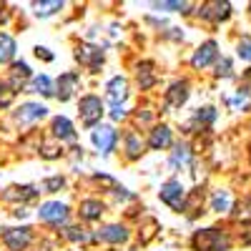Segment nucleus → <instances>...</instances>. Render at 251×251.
<instances>
[{
  "mask_svg": "<svg viewBox=\"0 0 251 251\" xmlns=\"http://www.w3.org/2000/svg\"><path fill=\"white\" fill-rule=\"evenodd\" d=\"M153 83H156V73H153L151 63H143V66H138V86H141L143 91H149Z\"/></svg>",
  "mask_w": 251,
  "mask_h": 251,
  "instance_id": "19",
  "label": "nucleus"
},
{
  "mask_svg": "<svg viewBox=\"0 0 251 251\" xmlns=\"http://www.w3.org/2000/svg\"><path fill=\"white\" fill-rule=\"evenodd\" d=\"M161 201L166 206H171L174 211H181L183 208V186H181V181H176V178L166 181L161 186Z\"/></svg>",
  "mask_w": 251,
  "mask_h": 251,
  "instance_id": "3",
  "label": "nucleus"
},
{
  "mask_svg": "<svg viewBox=\"0 0 251 251\" xmlns=\"http://www.w3.org/2000/svg\"><path fill=\"white\" fill-rule=\"evenodd\" d=\"M13 98H15V91L0 83V108H8L10 103H13Z\"/></svg>",
  "mask_w": 251,
  "mask_h": 251,
  "instance_id": "28",
  "label": "nucleus"
},
{
  "mask_svg": "<svg viewBox=\"0 0 251 251\" xmlns=\"http://www.w3.org/2000/svg\"><path fill=\"white\" fill-rule=\"evenodd\" d=\"M214 118H216V111H214V108H199V113H196V121H199V123H201V121H203V123H211Z\"/></svg>",
  "mask_w": 251,
  "mask_h": 251,
  "instance_id": "29",
  "label": "nucleus"
},
{
  "mask_svg": "<svg viewBox=\"0 0 251 251\" xmlns=\"http://www.w3.org/2000/svg\"><path fill=\"white\" fill-rule=\"evenodd\" d=\"M53 136L60 138V141H71V138H75V131H73L71 121H68V118H63V116H58V118L53 121Z\"/></svg>",
  "mask_w": 251,
  "mask_h": 251,
  "instance_id": "17",
  "label": "nucleus"
},
{
  "mask_svg": "<svg viewBox=\"0 0 251 251\" xmlns=\"http://www.w3.org/2000/svg\"><path fill=\"white\" fill-rule=\"evenodd\" d=\"M91 141L100 153H111L113 143H116V131L111 128V126H98V128L91 133Z\"/></svg>",
  "mask_w": 251,
  "mask_h": 251,
  "instance_id": "8",
  "label": "nucleus"
},
{
  "mask_svg": "<svg viewBox=\"0 0 251 251\" xmlns=\"http://www.w3.org/2000/svg\"><path fill=\"white\" fill-rule=\"evenodd\" d=\"M66 236H68V239H73V241H88V239H91L88 234H83L80 228H68Z\"/></svg>",
  "mask_w": 251,
  "mask_h": 251,
  "instance_id": "31",
  "label": "nucleus"
},
{
  "mask_svg": "<svg viewBox=\"0 0 251 251\" xmlns=\"http://www.w3.org/2000/svg\"><path fill=\"white\" fill-rule=\"evenodd\" d=\"M183 163H188V149L186 146H178V149L174 151V156H171V169H178V166H183Z\"/></svg>",
  "mask_w": 251,
  "mask_h": 251,
  "instance_id": "26",
  "label": "nucleus"
},
{
  "mask_svg": "<svg viewBox=\"0 0 251 251\" xmlns=\"http://www.w3.org/2000/svg\"><path fill=\"white\" fill-rule=\"evenodd\" d=\"M75 60L80 63L83 68H88V71H100L103 66V50L96 48V46H88V43H83L75 48Z\"/></svg>",
  "mask_w": 251,
  "mask_h": 251,
  "instance_id": "2",
  "label": "nucleus"
},
{
  "mask_svg": "<svg viewBox=\"0 0 251 251\" xmlns=\"http://www.w3.org/2000/svg\"><path fill=\"white\" fill-rule=\"evenodd\" d=\"M219 75H228V73H231V63H228V60H224V63H219V71H216Z\"/></svg>",
  "mask_w": 251,
  "mask_h": 251,
  "instance_id": "35",
  "label": "nucleus"
},
{
  "mask_svg": "<svg viewBox=\"0 0 251 251\" xmlns=\"http://www.w3.org/2000/svg\"><path fill=\"white\" fill-rule=\"evenodd\" d=\"M46 113H48V108L40 106V103H23V106L15 111V121L20 126H30L40 118H46Z\"/></svg>",
  "mask_w": 251,
  "mask_h": 251,
  "instance_id": "7",
  "label": "nucleus"
},
{
  "mask_svg": "<svg viewBox=\"0 0 251 251\" xmlns=\"http://www.w3.org/2000/svg\"><path fill=\"white\" fill-rule=\"evenodd\" d=\"M156 228H158V221H156V219L146 221V228H143V234H141V244H149V241L156 236Z\"/></svg>",
  "mask_w": 251,
  "mask_h": 251,
  "instance_id": "27",
  "label": "nucleus"
},
{
  "mask_svg": "<svg viewBox=\"0 0 251 251\" xmlns=\"http://www.w3.org/2000/svg\"><path fill=\"white\" fill-rule=\"evenodd\" d=\"M214 58H216V43H214V40H206V43L194 53L191 66H194V68H206V66H211Z\"/></svg>",
  "mask_w": 251,
  "mask_h": 251,
  "instance_id": "11",
  "label": "nucleus"
},
{
  "mask_svg": "<svg viewBox=\"0 0 251 251\" xmlns=\"http://www.w3.org/2000/svg\"><path fill=\"white\" fill-rule=\"evenodd\" d=\"M199 13H201V18L219 23V20H226L228 15H231V5H228V3H206Z\"/></svg>",
  "mask_w": 251,
  "mask_h": 251,
  "instance_id": "12",
  "label": "nucleus"
},
{
  "mask_svg": "<svg viewBox=\"0 0 251 251\" xmlns=\"http://www.w3.org/2000/svg\"><path fill=\"white\" fill-rule=\"evenodd\" d=\"M30 75V68L25 66V63H15V66H13V71H10V80H13V86L18 88H23V80Z\"/></svg>",
  "mask_w": 251,
  "mask_h": 251,
  "instance_id": "21",
  "label": "nucleus"
},
{
  "mask_svg": "<svg viewBox=\"0 0 251 251\" xmlns=\"http://www.w3.org/2000/svg\"><path fill=\"white\" fill-rule=\"evenodd\" d=\"M75 91H78V75L75 73H63L58 78V98L60 100H71Z\"/></svg>",
  "mask_w": 251,
  "mask_h": 251,
  "instance_id": "13",
  "label": "nucleus"
},
{
  "mask_svg": "<svg viewBox=\"0 0 251 251\" xmlns=\"http://www.w3.org/2000/svg\"><path fill=\"white\" fill-rule=\"evenodd\" d=\"M156 8H158V10H181V13H183L188 5H186V3H156Z\"/></svg>",
  "mask_w": 251,
  "mask_h": 251,
  "instance_id": "32",
  "label": "nucleus"
},
{
  "mask_svg": "<svg viewBox=\"0 0 251 251\" xmlns=\"http://www.w3.org/2000/svg\"><path fill=\"white\" fill-rule=\"evenodd\" d=\"M35 55L43 58V60H53V53H48V48H40V46L35 48Z\"/></svg>",
  "mask_w": 251,
  "mask_h": 251,
  "instance_id": "36",
  "label": "nucleus"
},
{
  "mask_svg": "<svg viewBox=\"0 0 251 251\" xmlns=\"http://www.w3.org/2000/svg\"><path fill=\"white\" fill-rule=\"evenodd\" d=\"M33 8H35V15H38V18H48V15H53L55 10H60L63 3H60V0H50V3H35Z\"/></svg>",
  "mask_w": 251,
  "mask_h": 251,
  "instance_id": "24",
  "label": "nucleus"
},
{
  "mask_svg": "<svg viewBox=\"0 0 251 251\" xmlns=\"http://www.w3.org/2000/svg\"><path fill=\"white\" fill-rule=\"evenodd\" d=\"M100 214H103V203L100 201L86 199V201L80 203V216L86 219V221H96V219H100Z\"/></svg>",
  "mask_w": 251,
  "mask_h": 251,
  "instance_id": "18",
  "label": "nucleus"
},
{
  "mask_svg": "<svg viewBox=\"0 0 251 251\" xmlns=\"http://www.w3.org/2000/svg\"><path fill=\"white\" fill-rule=\"evenodd\" d=\"M126 151H128V158H138L143 153V143L136 133H128L126 136Z\"/></svg>",
  "mask_w": 251,
  "mask_h": 251,
  "instance_id": "22",
  "label": "nucleus"
},
{
  "mask_svg": "<svg viewBox=\"0 0 251 251\" xmlns=\"http://www.w3.org/2000/svg\"><path fill=\"white\" fill-rule=\"evenodd\" d=\"M40 219L48 221V224H66L68 221V206L60 203V201H48L40 206Z\"/></svg>",
  "mask_w": 251,
  "mask_h": 251,
  "instance_id": "5",
  "label": "nucleus"
},
{
  "mask_svg": "<svg viewBox=\"0 0 251 251\" xmlns=\"http://www.w3.org/2000/svg\"><path fill=\"white\" fill-rule=\"evenodd\" d=\"M3 244L10 249V251H23L28 244H30V228H8L3 234Z\"/></svg>",
  "mask_w": 251,
  "mask_h": 251,
  "instance_id": "9",
  "label": "nucleus"
},
{
  "mask_svg": "<svg viewBox=\"0 0 251 251\" xmlns=\"http://www.w3.org/2000/svg\"><path fill=\"white\" fill-rule=\"evenodd\" d=\"M188 98V83L186 80H176L174 86L166 91V103H169L171 108H181Z\"/></svg>",
  "mask_w": 251,
  "mask_h": 251,
  "instance_id": "10",
  "label": "nucleus"
},
{
  "mask_svg": "<svg viewBox=\"0 0 251 251\" xmlns=\"http://www.w3.org/2000/svg\"><path fill=\"white\" fill-rule=\"evenodd\" d=\"M15 55V40L8 33H0V63H8Z\"/></svg>",
  "mask_w": 251,
  "mask_h": 251,
  "instance_id": "20",
  "label": "nucleus"
},
{
  "mask_svg": "<svg viewBox=\"0 0 251 251\" xmlns=\"http://www.w3.org/2000/svg\"><path fill=\"white\" fill-rule=\"evenodd\" d=\"M33 91L40 96H53V83L48 75H35L33 78Z\"/></svg>",
  "mask_w": 251,
  "mask_h": 251,
  "instance_id": "23",
  "label": "nucleus"
},
{
  "mask_svg": "<svg viewBox=\"0 0 251 251\" xmlns=\"http://www.w3.org/2000/svg\"><path fill=\"white\" fill-rule=\"evenodd\" d=\"M98 239L100 241H108V244H123L128 239V231L121 226V224H111V226H103L98 231Z\"/></svg>",
  "mask_w": 251,
  "mask_h": 251,
  "instance_id": "14",
  "label": "nucleus"
},
{
  "mask_svg": "<svg viewBox=\"0 0 251 251\" xmlns=\"http://www.w3.org/2000/svg\"><path fill=\"white\" fill-rule=\"evenodd\" d=\"M239 55L246 58V60H251V43H246V40H244V43L239 46Z\"/></svg>",
  "mask_w": 251,
  "mask_h": 251,
  "instance_id": "34",
  "label": "nucleus"
},
{
  "mask_svg": "<svg viewBox=\"0 0 251 251\" xmlns=\"http://www.w3.org/2000/svg\"><path fill=\"white\" fill-rule=\"evenodd\" d=\"M106 98L113 108H121L123 106V100L128 98V80H126L123 75H116L111 83H108V88H106Z\"/></svg>",
  "mask_w": 251,
  "mask_h": 251,
  "instance_id": "6",
  "label": "nucleus"
},
{
  "mask_svg": "<svg viewBox=\"0 0 251 251\" xmlns=\"http://www.w3.org/2000/svg\"><path fill=\"white\" fill-rule=\"evenodd\" d=\"M103 116V103L98 96H83L80 98V121L86 126H93Z\"/></svg>",
  "mask_w": 251,
  "mask_h": 251,
  "instance_id": "4",
  "label": "nucleus"
},
{
  "mask_svg": "<svg viewBox=\"0 0 251 251\" xmlns=\"http://www.w3.org/2000/svg\"><path fill=\"white\" fill-rule=\"evenodd\" d=\"M231 106H234V108H239V106H246V93H241V91H239V93L231 98Z\"/></svg>",
  "mask_w": 251,
  "mask_h": 251,
  "instance_id": "33",
  "label": "nucleus"
},
{
  "mask_svg": "<svg viewBox=\"0 0 251 251\" xmlns=\"http://www.w3.org/2000/svg\"><path fill=\"white\" fill-rule=\"evenodd\" d=\"M228 203H231V196H228V191H216L214 199H211V208H214V211H219V214L226 211Z\"/></svg>",
  "mask_w": 251,
  "mask_h": 251,
  "instance_id": "25",
  "label": "nucleus"
},
{
  "mask_svg": "<svg viewBox=\"0 0 251 251\" xmlns=\"http://www.w3.org/2000/svg\"><path fill=\"white\" fill-rule=\"evenodd\" d=\"M35 196H38V191L33 186H13V188H8V191L3 194L5 201H30Z\"/></svg>",
  "mask_w": 251,
  "mask_h": 251,
  "instance_id": "16",
  "label": "nucleus"
},
{
  "mask_svg": "<svg viewBox=\"0 0 251 251\" xmlns=\"http://www.w3.org/2000/svg\"><path fill=\"white\" fill-rule=\"evenodd\" d=\"M151 149H166V146H171V128L169 126H156L151 131V141H149Z\"/></svg>",
  "mask_w": 251,
  "mask_h": 251,
  "instance_id": "15",
  "label": "nucleus"
},
{
  "mask_svg": "<svg viewBox=\"0 0 251 251\" xmlns=\"http://www.w3.org/2000/svg\"><path fill=\"white\" fill-rule=\"evenodd\" d=\"M191 244H194L196 251H226L228 249V239H226V234L219 231V228H203V231H196Z\"/></svg>",
  "mask_w": 251,
  "mask_h": 251,
  "instance_id": "1",
  "label": "nucleus"
},
{
  "mask_svg": "<svg viewBox=\"0 0 251 251\" xmlns=\"http://www.w3.org/2000/svg\"><path fill=\"white\" fill-rule=\"evenodd\" d=\"M63 186V178L60 176H53V178H48V181H43V188L48 194H53V191H58V188Z\"/></svg>",
  "mask_w": 251,
  "mask_h": 251,
  "instance_id": "30",
  "label": "nucleus"
}]
</instances>
